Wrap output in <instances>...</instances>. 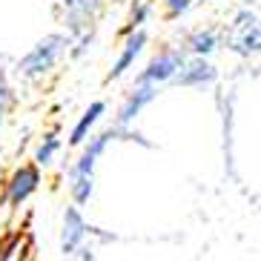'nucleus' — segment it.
Segmentation results:
<instances>
[{"label": "nucleus", "instance_id": "7ed1b4c3", "mask_svg": "<svg viewBox=\"0 0 261 261\" xmlns=\"http://www.w3.org/2000/svg\"><path fill=\"white\" fill-rule=\"evenodd\" d=\"M221 46H227V52H232L241 61L258 58L261 52V17L258 6H241L236 15L230 17V23L221 29Z\"/></svg>", "mask_w": 261, "mask_h": 261}, {"label": "nucleus", "instance_id": "4468645a", "mask_svg": "<svg viewBox=\"0 0 261 261\" xmlns=\"http://www.w3.org/2000/svg\"><path fill=\"white\" fill-rule=\"evenodd\" d=\"M152 12H155L152 0H132V12H129V17H126V26L121 29V35H126V32H132V29H144V26L149 23Z\"/></svg>", "mask_w": 261, "mask_h": 261}, {"label": "nucleus", "instance_id": "9d476101", "mask_svg": "<svg viewBox=\"0 0 261 261\" xmlns=\"http://www.w3.org/2000/svg\"><path fill=\"white\" fill-rule=\"evenodd\" d=\"M158 92H161V86L155 84H144V81H135L132 84V89L126 95H123L121 107H118V115H115V126H123V129H129L132 123L141 118V112H144L149 103H152L155 98H158Z\"/></svg>", "mask_w": 261, "mask_h": 261}, {"label": "nucleus", "instance_id": "ddd939ff", "mask_svg": "<svg viewBox=\"0 0 261 261\" xmlns=\"http://www.w3.org/2000/svg\"><path fill=\"white\" fill-rule=\"evenodd\" d=\"M63 149V141L58 138V132H43L38 141V146H35V152H32V164L40 169L52 167L55 161H58V155H61Z\"/></svg>", "mask_w": 261, "mask_h": 261}, {"label": "nucleus", "instance_id": "0eeeda50", "mask_svg": "<svg viewBox=\"0 0 261 261\" xmlns=\"http://www.w3.org/2000/svg\"><path fill=\"white\" fill-rule=\"evenodd\" d=\"M184 58H187V55H184V49H181V46L167 43V46H161L152 58H149V61L144 63V69L135 75V81L155 84V86H167L169 81H172V75L178 72V66H181Z\"/></svg>", "mask_w": 261, "mask_h": 261}, {"label": "nucleus", "instance_id": "2eb2a0df", "mask_svg": "<svg viewBox=\"0 0 261 261\" xmlns=\"http://www.w3.org/2000/svg\"><path fill=\"white\" fill-rule=\"evenodd\" d=\"M15 86H12V81H9V72L3 69V63H0V126L9 121V115H12V109H15Z\"/></svg>", "mask_w": 261, "mask_h": 261}, {"label": "nucleus", "instance_id": "f3484780", "mask_svg": "<svg viewBox=\"0 0 261 261\" xmlns=\"http://www.w3.org/2000/svg\"><path fill=\"white\" fill-rule=\"evenodd\" d=\"M201 3H213V0H201Z\"/></svg>", "mask_w": 261, "mask_h": 261}, {"label": "nucleus", "instance_id": "20e7f679", "mask_svg": "<svg viewBox=\"0 0 261 261\" xmlns=\"http://www.w3.org/2000/svg\"><path fill=\"white\" fill-rule=\"evenodd\" d=\"M89 238H92V227L84 218V210L81 207H66L63 210V221H61V253L66 258H84L92 261V247H89Z\"/></svg>", "mask_w": 261, "mask_h": 261}, {"label": "nucleus", "instance_id": "f03ea898", "mask_svg": "<svg viewBox=\"0 0 261 261\" xmlns=\"http://www.w3.org/2000/svg\"><path fill=\"white\" fill-rule=\"evenodd\" d=\"M69 46L72 40L66 32H52L46 38H40L29 52L17 61V77L26 81V84H40V81H46L55 69H58V63L69 55Z\"/></svg>", "mask_w": 261, "mask_h": 261}, {"label": "nucleus", "instance_id": "dca6fc26", "mask_svg": "<svg viewBox=\"0 0 261 261\" xmlns=\"http://www.w3.org/2000/svg\"><path fill=\"white\" fill-rule=\"evenodd\" d=\"M195 3H198V0H161L164 17H167V20H178V17H184Z\"/></svg>", "mask_w": 261, "mask_h": 261}, {"label": "nucleus", "instance_id": "6e6552de", "mask_svg": "<svg viewBox=\"0 0 261 261\" xmlns=\"http://www.w3.org/2000/svg\"><path fill=\"white\" fill-rule=\"evenodd\" d=\"M146 46H149V32L146 29L126 32L123 40H121V46H118L115 61H112V69L107 72V84H115V81H121L129 69H135V63L141 61V55L146 52Z\"/></svg>", "mask_w": 261, "mask_h": 261}, {"label": "nucleus", "instance_id": "f257e3e1", "mask_svg": "<svg viewBox=\"0 0 261 261\" xmlns=\"http://www.w3.org/2000/svg\"><path fill=\"white\" fill-rule=\"evenodd\" d=\"M118 138H138V135L112 123V126H107V129L92 132L84 144L77 146L81 155L69 164V172H66V187H69V195H72V204H75V207H86V204L92 201L98 161L103 158V152H107Z\"/></svg>", "mask_w": 261, "mask_h": 261}, {"label": "nucleus", "instance_id": "9b49d317", "mask_svg": "<svg viewBox=\"0 0 261 261\" xmlns=\"http://www.w3.org/2000/svg\"><path fill=\"white\" fill-rule=\"evenodd\" d=\"M184 49V55H195V58H213L221 49V29L218 26H195L184 35V40L178 43Z\"/></svg>", "mask_w": 261, "mask_h": 261}, {"label": "nucleus", "instance_id": "f8f14e48", "mask_svg": "<svg viewBox=\"0 0 261 261\" xmlns=\"http://www.w3.org/2000/svg\"><path fill=\"white\" fill-rule=\"evenodd\" d=\"M103 115H107V100H92V103L81 112V118L75 121V126L69 129V146L84 144V141L95 132V126L103 121Z\"/></svg>", "mask_w": 261, "mask_h": 261}, {"label": "nucleus", "instance_id": "423d86ee", "mask_svg": "<svg viewBox=\"0 0 261 261\" xmlns=\"http://www.w3.org/2000/svg\"><path fill=\"white\" fill-rule=\"evenodd\" d=\"M40 181H43L40 167H35V164H20V167H15L9 172V178L3 181V207L20 210L40 190Z\"/></svg>", "mask_w": 261, "mask_h": 261}, {"label": "nucleus", "instance_id": "1a4fd4ad", "mask_svg": "<svg viewBox=\"0 0 261 261\" xmlns=\"http://www.w3.org/2000/svg\"><path fill=\"white\" fill-rule=\"evenodd\" d=\"M215 81H218V66H215L210 58L187 55L167 86H178V89H204V86H213Z\"/></svg>", "mask_w": 261, "mask_h": 261}, {"label": "nucleus", "instance_id": "39448f33", "mask_svg": "<svg viewBox=\"0 0 261 261\" xmlns=\"http://www.w3.org/2000/svg\"><path fill=\"white\" fill-rule=\"evenodd\" d=\"M100 12H103V0H61V23L69 40L92 38Z\"/></svg>", "mask_w": 261, "mask_h": 261}]
</instances>
